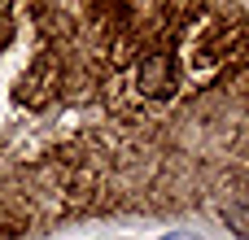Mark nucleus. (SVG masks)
Here are the masks:
<instances>
[{"mask_svg": "<svg viewBox=\"0 0 249 240\" xmlns=\"http://www.w3.org/2000/svg\"><path fill=\"white\" fill-rule=\"evenodd\" d=\"M136 87H140V96H149V101L175 96V87H179V61H175L171 52H149V57L136 66Z\"/></svg>", "mask_w": 249, "mask_h": 240, "instance_id": "obj_1", "label": "nucleus"}, {"mask_svg": "<svg viewBox=\"0 0 249 240\" xmlns=\"http://www.w3.org/2000/svg\"><path fill=\"white\" fill-rule=\"evenodd\" d=\"M166 240H197V236H166Z\"/></svg>", "mask_w": 249, "mask_h": 240, "instance_id": "obj_2", "label": "nucleus"}]
</instances>
